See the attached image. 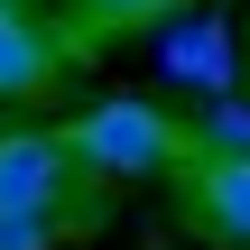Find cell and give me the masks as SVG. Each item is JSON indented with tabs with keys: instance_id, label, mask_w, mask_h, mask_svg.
Here are the masks:
<instances>
[{
	"instance_id": "obj_1",
	"label": "cell",
	"mask_w": 250,
	"mask_h": 250,
	"mask_svg": "<svg viewBox=\"0 0 250 250\" xmlns=\"http://www.w3.org/2000/svg\"><path fill=\"white\" fill-rule=\"evenodd\" d=\"M56 139H65V158H74V167H93V176H158V167H176V158H186V121H176V111H158L148 93H111V102L74 111Z\"/></svg>"
},
{
	"instance_id": "obj_2",
	"label": "cell",
	"mask_w": 250,
	"mask_h": 250,
	"mask_svg": "<svg viewBox=\"0 0 250 250\" xmlns=\"http://www.w3.org/2000/svg\"><path fill=\"white\" fill-rule=\"evenodd\" d=\"M158 74H167V83H195V93L213 102V93H241V83H232V74H241V46H232L223 19H167V28H158Z\"/></svg>"
},
{
	"instance_id": "obj_6",
	"label": "cell",
	"mask_w": 250,
	"mask_h": 250,
	"mask_svg": "<svg viewBox=\"0 0 250 250\" xmlns=\"http://www.w3.org/2000/svg\"><path fill=\"white\" fill-rule=\"evenodd\" d=\"M186 148H195V158H250V102L241 93H213V102L186 121Z\"/></svg>"
},
{
	"instance_id": "obj_7",
	"label": "cell",
	"mask_w": 250,
	"mask_h": 250,
	"mask_svg": "<svg viewBox=\"0 0 250 250\" xmlns=\"http://www.w3.org/2000/svg\"><path fill=\"white\" fill-rule=\"evenodd\" d=\"M93 28H139V19H167V9H186V0H74Z\"/></svg>"
},
{
	"instance_id": "obj_3",
	"label": "cell",
	"mask_w": 250,
	"mask_h": 250,
	"mask_svg": "<svg viewBox=\"0 0 250 250\" xmlns=\"http://www.w3.org/2000/svg\"><path fill=\"white\" fill-rule=\"evenodd\" d=\"M65 139L56 130H9L0 139V213H56L65 195Z\"/></svg>"
},
{
	"instance_id": "obj_4",
	"label": "cell",
	"mask_w": 250,
	"mask_h": 250,
	"mask_svg": "<svg viewBox=\"0 0 250 250\" xmlns=\"http://www.w3.org/2000/svg\"><path fill=\"white\" fill-rule=\"evenodd\" d=\"M186 213H195L204 241L250 250V158H195V176H186Z\"/></svg>"
},
{
	"instance_id": "obj_8",
	"label": "cell",
	"mask_w": 250,
	"mask_h": 250,
	"mask_svg": "<svg viewBox=\"0 0 250 250\" xmlns=\"http://www.w3.org/2000/svg\"><path fill=\"white\" fill-rule=\"evenodd\" d=\"M56 241V213H0V250H46Z\"/></svg>"
},
{
	"instance_id": "obj_5",
	"label": "cell",
	"mask_w": 250,
	"mask_h": 250,
	"mask_svg": "<svg viewBox=\"0 0 250 250\" xmlns=\"http://www.w3.org/2000/svg\"><path fill=\"white\" fill-rule=\"evenodd\" d=\"M46 74H56V37H46L19 0H0V102L46 93Z\"/></svg>"
}]
</instances>
